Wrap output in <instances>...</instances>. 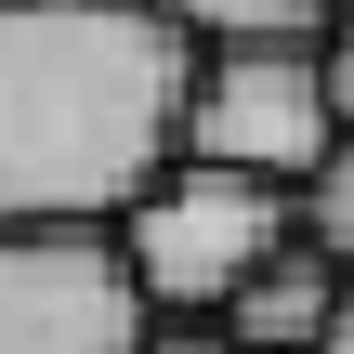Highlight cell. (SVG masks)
I'll return each mask as SVG.
<instances>
[{
  "instance_id": "9c48e42d",
  "label": "cell",
  "mask_w": 354,
  "mask_h": 354,
  "mask_svg": "<svg viewBox=\"0 0 354 354\" xmlns=\"http://www.w3.org/2000/svg\"><path fill=\"white\" fill-rule=\"evenodd\" d=\"M145 354H250V342H223V328H158Z\"/></svg>"
},
{
  "instance_id": "277c9868",
  "label": "cell",
  "mask_w": 354,
  "mask_h": 354,
  "mask_svg": "<svg viewBox=\"0 0 354 354\" xmlns=\"http://www.w3.org/2000/svg\"><path fill=\"white\" fill-rule=\"evenodd\" d=\"M328 145H342L328 39H197L184 158H223V171H276V184H315V158H328Z\"/></svg>"
},
{
  "instance_id": "6da1fadb",
  "label": "cell",
  "mask_w": 354,
  "mask_h": 354,
  "mask_svg": "<svg viewBox=\"0 0 354 354\" xmlns=\"http://www.w3.org/2000/svg\"><path fill=\"white\" fill-rule=\"evenodd\" d=\"M197 105L171 0H0V223H118Z\"/></svg>"
},
{
  "instance_id": "ba28073f",
  "label": "cell",
  "mask_w": 354,
  "mask_h": 354,
  "mask_svg": "<svg viewBox=\"0 0 354 354\" xmlns=\"http://www.w3.org/2000/svg\"><path fill=\"white\" fill-rule=\"evenodd\" d=\"M328 92H342V131H354V13L328 26Z\"/></svg>"
},
{
  "instance_id": "8992f818",
  "label": "cell",
  "mask_w": 354,
  "mask_h": 354,
  "mask_svg": "<svg viewBox=\"0 0 354 354\" xmlns=\"http://www.w3.org/2000/svg\"><path fill=\"white\" fill-rule=\"evenodd\" d=\"M197 39H328L342 0H171Z\"/></svg>"
},
{
  "instance_id": "52a82bcc",
  "label": "cell",
  "mask_w": 354,
  "mask_h": 354,
  "mask_svg": "<svg viewBox=\"0 0 354 354\" xmlns=\"http://www.w3.org/2000/svg\"><path fill=\"white\" fill-rule=\"evenodd\" d=\"M302 236H315V250H328V263L354 276V131L328 145V158H315V184H302Z\"/></svg>"
},
{
  "instance_id": "7a4b0ae2",
  "label": "cell",
  "mask_w": 354,
  "mask_h": 354,
  "mask_svg": "<svg viewBox=\"0 0 354 354\" xmlns=\"http://www.w3.org/2000/svg\"><path fill=\"white\" fill-rule=\"evenodd\" d=\"M118 236H131L145 302H158L171 328H210V315L302 236V184H276V171H223V158H171V171L118 210Z\"/></svg>"
},
{
  "instance_id": "8fae6325",
  "label": "cell",
  "mask_w": 354,
  "mask_h": 354,
  "mask_svg": "<svg viewBox=\"0 0 354 354\" xmlns=\"http://www.w3.org/2000/svg\"><path fill=\"white\" fill-rule=\"evenodd\" d=\"M342 13H354V0H342Z\"/></svg>"
},
{
  "instance_id": "3957f363",
  "label": "cell",
  "mask_w": 354,
  "mask_h": 354,
  "mask_svg": "<svg viewBox=\"0 0 354 354\" xmlns=\"http://www.w3.org/2000/svg\"><path fill=\"white\" fill-rule=\"evenodd\" d=\"M158 328L118 223H0V354H145Z\"/></svg>"
},
{
  "instance_id": "5b68a950",
  "label": "cell",
  "mask_w": 354,
  "mask_h": 354,
  "mask_svg": "<svg viewBox=\"0 0 354 354\" xmlns=\"http://www.w3.org/2000/svg\"><path fill=\"white\" fill-rule=\"evenodd\" d=\"M342 289H354L342 263H328L315 236H289V250H276V263H263L210 328H223V342H250V354H315V342H328V315H342Z\"/></svg>"
},
{
  "instance_id": "30bf717a",
  "label": "cell",
  "mask_w": 354,
  "mask_h": 354,
  "mask_svg": "<svg viewBox=\"0 0 354 354\" xmlns=\"http://www.w3.org/2000/svg\"><path fill=\"white\" fill-rule=\"evenodd\" d=\"M315 354H354V289H342V315H328V342H315Z\"/></svg>"
}]
</instances>
